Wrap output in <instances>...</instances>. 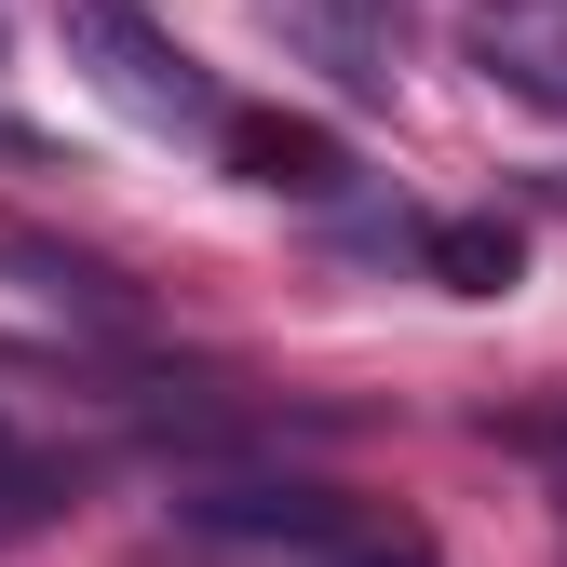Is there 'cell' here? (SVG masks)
Here are the masks:
<instances>
[{
    "instance_id": "6da1fadb",
    "label": "cell",
    "mask_w": 567,
    "mask_h": 567,
    "mask_svg": "<svg viewBox=\"0 0 567 567\" xmlns=\"http://www.w3.org/2000/svg\"><path fill=\"white\" fill-rule=\"evenodd\" d=\"M68 68H95V95H122L135 122H189V135H217L230 122V95H217V68L203 54H176L135 0H68Z\"/></svg>"
},
{
    "instance_id": "7a4b0ae2",
    "label": "cell",
    "mask_w": 567,
    "mask_h": 567,
    "mask_svg": "<svg viewBox=\"0 0 567 567\" xmlns=\"http://www.w3.org/2000/svg\"><path fill=\"white\" fill-rule=\"evenodd\" d=\"M189 527H203V540H298V554H338V540H351V501H338V486H203Z\"/></svg>"
},
{
    "instance_id": "3957f363",
    "label": "cell",
    "mask_w": 567,
    "mask_h": 567,
    "mask_svg": "<svg viewBox=\"0 0 567 567\" xmlns=\"http://www.w3.org/2000/svg\"><path fill=\"white\" fill-rule=\"evenodd\" d=\"M217 150H230L244 189H284V203H338V189H351V150H338L324 122H244V109H230Z\"/></svg>"
},
{
    "instance_id": "277c9868",
    "label": "cell",
    "mask_w": 567,
    "mask_h": 567,
    "mask_svg": "<svg viewBox=\"0 0 567 567\" xmlns=\"http://www.w3.org/2000/svg\"><path fill=\"white\" fill-rule=\"evenodd\" d=\"M473 68L527 109H567V0H501V14H473Z\"/></svg>"
},
{
    "instance_id": "5b68a950",
    "label": "cell",
    "mask_w": 567,
    "mask_h": 567,
    "mask_svg": "<svg viewBox=\"0 0 567 567\" xmlns=\"http://www.w3.org/2000/svg\"><path fill=\"white\" fill-rule=\"evenodd\" d=\"M433 270L460 284V298H501V284L527 270V244H514L501 217H446V230H433Z\"/></svg>"
},
{
    "instance_id": "8992f818",
    "label": "cell",
    "mask_w": 567,
    "mask_h": 567,
    "mask_svg": "<svg viewBox=\"0 0 567 567\" xmlns=\"http://www.w3.org/2000/svg\"><path fill=\"white\" fill-rule=\"evenodd\" d=\"M338 567H433L419 540H338Z\"/></svg>"
},
{
    "instance_id": "52a82bcc",
    "label": "cell",
    "mask_w": 567,
    "mask_h": 567,
    "mask_svg": "<svg viewBox=\"0 0 567 567\" xmlns=\"http://www.w3.org/2000/svg\"><path fill=\"white\" fill-rule=\"evenodd\" d=\"M0 473H14V433H0Z\"/></svg>"
}]
</instances>
